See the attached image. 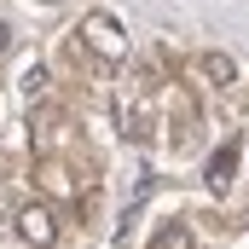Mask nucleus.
<instances>
[{
  "label": "nucleus",
  "instance_id": "nucleus-1",
  "mask_svg": "<svg viewBox=\"0 0 249 249\" xmlns=\"http://www.w3.org/2000/svg\"><path fill=\"white\" fill-rule=\"evenodd\" d=\"M81 47H87L93 58H105V64H122L127 58L122 18H116V12H87V18H81Z\"/></svg>",
  "mask_w": 249,
  "mask_h": 249
},
{
  "label": "nucleus",
  "instance_id": "nucleus-2",
  "mask_svg": "<svg viewBox=\"0 0 249 249\" xmlns=\"http://www.w3.org/2000/svg\"><path fill=\"white\" fill-rule=\"evenodd\" d=\"M12 232L29 249H53L58 244V214H53L47 203H23V209H12Z\"/></svg>",
  "mask_w": 249,
  "mask_h": 249
},
{
  "label": "nucleus",
  "instance_id": "nucleus-3",
  "mask_svg": "<svg viewBox=\"0 0 249 249\" xmlns=\"http://www.w3.org/2000/svg\"><path fill=\"white\" fill-rule=\"evenodd\" d=\"M197 70H203V81H209V87H232V81H238V58H232V53H220V47H214V53H203Z\"/></svg>",
  "mask_w": 249,
  "mask_h": 249
},
{
  "label": "nucleus",
  "instance_id": "nucleus-4",
  "mask_svg": "<svg viewBox=\"0 0 249 249\" xmlns=\"http://www.w3.org/2000/svg\"><path fill=\"white\" fill-rule=\"evenodd\" d=\"M232 174H238V139H226V145L209 157V191H226Z\"/></svg>",
  "mask_w": 249,
  "mask_h": 249
},
{
  "label": "nucleus",
  "instance_id": "nucleus-5",
  "mask_svg": "<svg viewBox=\"0 0 249 249\" xmlns=\"http://www.w3.org/2000/svg\"><path fill=\"white\" fill-rule=\"evenodd\" d=\"M151 249H197V238H191L186 220H168V226L157 232V244H151Z\"/></svg>",
  "mask_w": 249,
  "mask_h": 249
}]
</instances>
